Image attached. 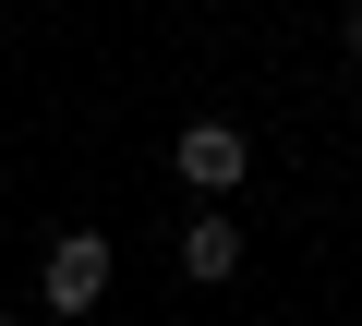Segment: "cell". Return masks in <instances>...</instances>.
<instances>
[{
	"label": "cell",
	"mask_w": 362,
	"mask_h": 326,
	"mask_svg": "<svg viewBox=\"0 0 362 326\" xmlns=\"http://www.w3.org/2000/svg\"><path fill=\"white\" fill-rule=\"evenodd\" d=\"M109 278H121V254H109V230H61V242H49V266H37V290H49V314H97V302H109Z\"/></svg>",
	"instance_id": "1"
},
{
	"label": "cell",
	"mask_w": 362,
	"mask_h": 326,
	"mask_svg": "<svg viewBox=\"0 0 362 326\" xmlns=\"http://www.w3.org/2000/svg\"><path fill=\"white\" fill-rule=\"evenodd\" d=\"M169 170L194 182V194H242V170H254V133H242V121H181Z\"/></svg>",
	"instance_id": "2"
},
{
	"label": "cell",
	"mask_w": 362,
	"mask_h": 326,
	"mask_svg": "<svg viewBox=\"0 0 362 326\" xmlns=\"http://www.w3.org/2000/svg\"><path fill=\"white\" fill-rule=\"evenodd\" d=\"M181 278H242V218H194L181 230Z\"/></svg>",
	"instance_id": "3"
},
{
	"label": "cell",
	"mask_w": 362,
	"mask_h": 326,
	"mask_svg": "<svg viewBox=\"0 0 362 326\" xmlns=\"http://www.w3.org/2000/svg\"><path fill=\"white\" fill-rule=\"evenodd\" d=\"M338 37H350V61H362V0H350V25H338Z\"/></svg>",
	"instance_id": "4"
},
{
	"label": "cell",
	"mask_w": 362,
	"mask_h": 326,
	"mask_svg": "<svg viewBox=\"0 0 362 326\" xmlns=\"http://www.w3.org/2000/svg\"><path fill=\"white\" fill-rule=\"evenodd\" d=\"M0 326H13V314H0Z\"/></svg>",
	"instance_id": "5"
}]
</instances>
